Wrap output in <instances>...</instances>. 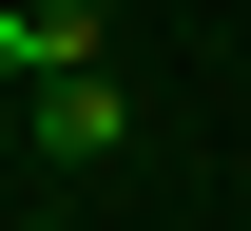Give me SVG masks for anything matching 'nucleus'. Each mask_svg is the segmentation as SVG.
Instances as JSON below:
<instances>
[{
    "label": "nucleus",
    "mask_w": 251,
    "mask_h": 231,
    "mask_svg": "<svg viewBox=\"0 0 251 231\" xmlns=\"http://www.w3.org/2000/svg\"><path fill=\"white\" fill-rule=\"evenodd\" d=\"M116 135H135V97H116V58H58V77H39V154H58V173H97Z\"/></svg>",
    "instance_id": "1"
},
{
    "label": "nucleus",
    "mask_w": 251,
    "mask_h": 231,
    "mask_svg": "<svg viewBox=\"0 0 251 231\" xmlns=\"http://www.w3.org/2000/svg\"><path fill=\"white\" fill-rule=\"evenodd\" d=\"M0 97H39V0H0Z\"/></svg>",
    "instance_id": "2"
}]
</instances>
